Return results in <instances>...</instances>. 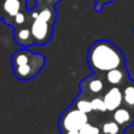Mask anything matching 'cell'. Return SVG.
Returning <instances> with one entry per match:
<instances>
[{"mask_svg": "<svg viewBox=\"0 0 134 134\" xmlns=\"http://www.w3.org/2000/svg\"><path fill=\"white\" fill-rule=\"evenodd\" d=\"M0 20H1V11H0Z\"/></svg>", "mask_w": 134, "mask_h": 134, "instance_id": "17", "label": "cell"}, {"mask_svg": "<svg viewBox=\"0 0 134 134\" xmlns=\"http://www.w3.org/2000/svg\"><path fill=\"white\" fill-rule=\"evenodd\" d=\"M122 90V105L134 108V80H130L121 87Z\"/></svg>", "mask_w": 134, "mask_h": 134, "instance_id": "10", "label": "cell"}, {"mask_svg": "<svg viewBox=\"0 0 134 134\" xmlns=\"http://www.w3.org/2000/svg\"><path fill=\"white\" fill-rule=\"evenodd\" d=\"M108 87L109 86L105 80L104 74L98 73H92L90 76L81 80V82L79 83L80 93L87 97L88 99H93L94 97L102 95Z\"/></svg>", "mask_w": 134, "mask_h": 134, "instance_id": "4", "label": "cell"}, {"mask_svg": "<svg viewBox=\"0 0 134 134\" xmlns=\"http://www.w3.org/2000/svg\"><path fill=\"white\" fill-rule=\"evenodd\" d=\"M133 32H134V30H133Z\"/></svg>", "mask_w": 134, "mask_h": 134, "instance_id": "18", "label": "cell"}, {"mask_svg": "<svg viewBox=\"0 0 134 134\" xmlns=\"http://www.w3.org/2000/svg\"><path fill=\"white\" fill-rule=\"evenodd\" d=\"M45 64L46 58L40 53H34L28 47L16 49L11 57L13 74L20 81H28L37 76Z\"/></svg>", "mask_w": 134, "mask_h": 134, "instance_id": "2", "label": "cell"}, {"mask_svg": "<svg viewBox=\"0 0 134 134\" xmlns=\"http://www.w3.org/2000/svg\"><path fill=\"white\" fill-rule=\"evenodd\" d=\"M91 104H92V113H107L106 106H105V101L102 95H98L91 99Z\"/></svg>", "mask_w": 134, "mask_h": 134, "instance_id": "13", "label": "cell"}, {"mask_svg": "<svg viewBox=\"0 0 134 134\" xmlns=\"http://www.w3.org/2000/svg\"><path fill=\"white\" fill-rule=\"evenodd\" d=\"M87 121H90V115L71 105L61 113L58 125L60 132L65 133L67 131H79Z\"/></svg>", "mask_w": 134, "mask_h": 134, "instance_id": "3", "label": "cell"}, {"mask_svg": "<svg viewBox=\"0 0 134 134\" xmlns=\"http://www.w3.org/2000/svg\"><path fill=\"white\" fill-rule=\"evenodd\" d=\"M79 134H101V132H100V127L98 125H94L91 121H87L79 130Z\"/></svg>", "mask_w": 134, "mask_h": 134, "instance_id": "14", "label": "cell"}, {"mask_svg": "<svg viewBox=\"0 0 134 134\" xmlns=\"http://www.w3.org/2000/svg\"><path fill=\"white\" fill-rule=\"evenodd\" d=\"M112 1H114V0H94V2H95V5H94L95 12H101V9L104 8L105 5L111 4Z\"/></svg>", "mask_w": 134, "mask_h": 134, "instance_id": "15", "label": "cell"}, {"mask_svg": "<svg viewBox=\"0 0 134 134\" xmlns=\"http://www.w3.org/2000/svg\"><path fill=\"white\" fill-rule=\"evenodd\" d=\"M87 64L93 73L105 74L120 66H125L126 58L116 45L106 39H99L87 51Z\"/></svg>", "mask_w": 134, "mask_h": 134, "instance_id": "1", "label": "cell"}, {"mask_svg": "<svg viewBox=\"0 0 134 134\" xmlns=\"http://www.w3.org/2000/svg\"><path fill=\"white\" fill-rule=\"evenodd\" d=\"M99 127H100L101 134H124L125 133V130L118 122H115L113 119H108V120L102 121Z\"/></svg>", "mask_w": 134, "mask_h": 134, "instance_id": "12", "label": "cell"}, {"mask_svg": "<svg viewBox=\"0 0 134 134\" xmlns=\"http://www.w3.org/2000/svg\"><path fill=\"white\" fill-rule=\"evenodd\" d=\"M107 113H113L116 108L122 106V90L118 86H109L102 94Z\"/></svg>", "mask_w": 134, "mask_h": 134, "instance_id": "6", "label": "cell"}, {"mask_svg": "<svg viewBox=\"0 0 134 134\" xmlns=\"http://www.w3.org/2000/svg\"><path fill=\"white\" fill-rule=\"evenodd\" d=\"M133 109H134V108H133Z\"/></svg>", "mask_w": 134, "mask_h": 134, "instance_id": "19", "label": "cell"}, {"mask_svg": "<svg viewBox=\"0 0 134 134\" xmlns=\"http://www.w3.org/2000/svg\"><path fill=\"white\" fill-rule=\"evenodd\" d=\"M61 134H79V131H67V132L61 133Z\"/></svg>", "mask_w": 134, "mask_h": 134, "instance_id": "16", "label": "cell"}, {"mask_svg": "<svg viewBox=\"0 0 134 134\" xmlns=\"http://www.w3.org/2000/svg\"><path fill=\"white\" fill-rule=\"evenodd\" d=\"M13 30H14V33H13L14 41L18 45H20L21 47H30V46H32V45H34L32 33H31L30 24L20 26V27H16V28H13Z\"/></svg>", "mask_w": 134, "mask_h": 134, "instance_id": "9", "label": "cell"}, {"mask_svg": "<svg viewBox=\"0 0 134 134\" xmlns=\"http://www.w3.org/2000/svg\"><path fill=\"white\" fill-rule=\"evenodd\" d=\"M71 105L74 106L75 108H78L79 111L88 114V115L93 112L92 111V104H91V99H88L87 97H85V95L81 94V93H79V94L74 98Z\"/></svg>", "mask_w": 134, "mask_h": 134, "instance_id": "11", "label": "cell"}, {"mask_svg": "<svg viewBox=\"0 0 134 134\" xmlns=\"http://www.w3.org/2000/svg\"><path fill=\"white\" fill-rule=\"evenodd\" d=\"M104 76L108 86H118V87H122L125 83H127L131 80L130 73H128L126 66H120L111 69V71L106 72Z\"/></svg>", "mask_w": 134, "mask_h": 134, "instance_id": "7", "label": "cell"}, {"mask_svg": "<svg viewBox=\"0 0 134 134\" xmlns=\"http://www.w3.org/2000/svg\"><path fill=\"white\" fill-rule=\"evenodd\" d=\"M112 119L126 131L134 124V109L122 105L112 113Z\"/></svg>", "mask_w": 134, "mask_h": 134, "instance_id": "8", "label": "cell"}, {"mask_svg": "<svg viewBox=\"0 0 134 134\" xmlns=\"http://www.w3.org/2000/svg\"><path fill=\"white\" fill-rule=\"evenodd\" d=\"M28 9L27 0H0L1 19L7 26L11 25L16 14Z\"/></svg>", "mask_w": 134, "mask_h": 134, "instance_id": "5", "label": "cell"}]
</instances>
